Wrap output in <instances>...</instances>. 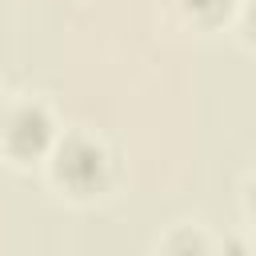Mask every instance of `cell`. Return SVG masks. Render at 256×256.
<instances>
[{
    "label": "cell",
    "instance_id": "6da1fadb",
    "mask_svg": "<svg viewBox=\"0 0 256 256\" xmlns=\"http://www.w3.org/2000/svg\"><path fill=\"white\" fill-rule=\"evenodd\" d=\"M52 176L60 188H68L72 196H92L104 188L108 180V152L104 144H96L84 132H72L56 144L52 152Z\"/></svg>",
    "mask_w": 256,
    "mask_h": 256
},
{
    "label": "cell",
    "instance_id": "7a4b0ae2",
    "mask_svg": "<svg viewBox=\"0 0 256 256\" xmlns=\"http://www.w3.org/2000/svg\"><path fill=\"white\" fill-rule=\"evenodd\" d=\"M0 144L12 160L28 164L52 148V116L40 104H16L0 116Z\"/></svg>",
    "mask_w": 256,
    "mask_h": 256
},
{
    "label": "cell",
    "instance_id": "3957f363",
    "mask_svg": "<svg viewBox=\"0 0 256 256\" xmlns=\"http://www.w3.org/2000/svg\"><path fill=\"white\" fill-rule=\"evenodd\" d=\"M164 256H212V244H208L196 228H180V232L168 236Z\"/></svg>",
    "mask_w": 256,
    "mask_h": 256
},
{
    "label": "cell",
    "instance_id": "277c9868",
    "mask_svg": "<svg viewBox=\"0 0 256 256\" xmlns=\"http://www.w3.org/2000/svg\"><path fill=\"white\" fill-rule=\"evenodd\" d=\"M176 8H180L188 20H196V24H216V20L228 16L232 0H176Z\"/></svg>",
    "mask_w": 256,
    "mask_h": 256
},
{
    "label": "cell",
    "instance_id": "5b68a950",
    "mask_svg": "<svg viewBox=\"0 0 256 256\" xmlns=\"http://www.w3.org/2000/svg\"><path fill=\"white\" fill-rule=\"evenodd\" d=\"M212 256H248V252H244V244H240V240H224V244H216V248H212Z\"/></svg>",
    "mask_w": 256,
    "mask_h": 256
},
{
    "label": "cell",
    "instance_id": "8992f818",
    "mask_svg": "<svg viewBox=\"0 0 256 256\" xmlns=\"http://www.w3.org/2000/svg\"><path fill=\"white\" fill-rule=\"evenodd\" d=\"M244 32H248V36L256 40V0H252V4L244 8Z\"/></svg>",
    "mask_w": 256,
    "mask_h": 256
},
{
    "label": "cell",
    "instance_id": "52a82bcc",
    "mask_svg": "<svg viewBox=\"0 0 256 256\" xmlns=\"http://www.w3.org/2000/svg\"><path fill=\"white\" fill-rule=\"evenodd\" d=\"M248 208H252V212H256V180H252V184H248Z\"/></svg>",
    "mask_w": 256,
    "mask_h": 256
},
{
    "label": "cell",
    "instance_id": "ba28073f",
    "mask_svg": "<svg viewBox=\"0 0 256 256\" xmlns=\"http://www.w3.org/2000/svg\"><path fill=\"white\" fill-rule=\"evenodd\" d=\"M0 116H4V108H0Z\"/></svg>",
    "mask_w": 256,
    "mask_h": 256
}]
</instances>
